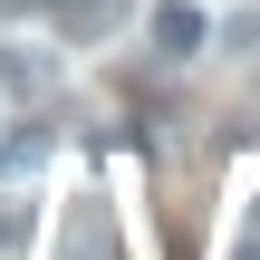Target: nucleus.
I'll return each mask as SVG.
<instances>
[{
  "label": "nucleus",
  "instance_id": "1",
  "mask_svg": "<svg viewBox=\"0 0 260 260\" xmlns=\"http://www.w3.org/2000/svg\"><path fill=\"white\" fill-rule=\"evenodd\" d=\"M145 29H154V48H164V58H193V48H203V10H193V0H154V10H145Z\"/></svg>",
  "mask_w": 260,
  "mask_h": 260
},
{
  "label": "nucleus",
  "instance_id": "2",
  "mask_svg": "<svg viewBox=\"0 0 260 260\" xmlns=\"http://www.w3.org/2000/svg\"><path fill=\"white\" fill-rule=\"evenodd\" d=\"M19 241H29V203H19V193H0V260L19 251Z\"/></svg>",
  "mask_w": 260,
  "mask_h": 260
},
{
  "label": "nucleus",
  "instance_id": "3",
  "mask_svg": "<svg viewBox=\"0 0 260 260\" xmlns=\"http://www.w3.org/2000/svg\"><path fill=\"white\" fill-rule=\"evenodd\" d=\"M232 260H260V222H241V241H232Z\"/></svg>",
  "mask_w": 260,
  "mask_h": 260
},
{
  "label": "nucleus",
  "instance_id": "4",
  "mask_svg": "<svg viewBox=\"0 0 260 260\" xmlns=\"http://www.w3.org/2000/svg\"><path fill=\"white\" fill-rule=\"evenodd\" d=\"M0 10H39V0H0Z\"/></svg>",
  "mask_w": 260,
  "mask_h": 260
}]
</instances>
